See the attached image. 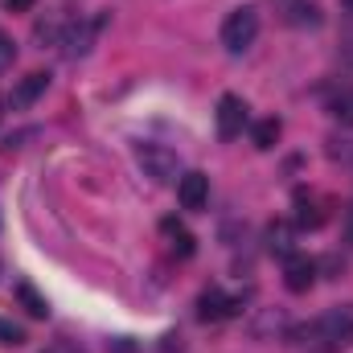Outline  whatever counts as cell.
Here are the masks:
<instances>
[{"label":"cell","instance_id":"obj_18","mask_svg":"<svg viewBox=\"0 0 353 353\" xmlns=\"http://www.w3.org/2000/svg\"><path fill=\"white\" fill-rule=\"evenodd\" d=\"M41 353H83V350H79L74 341H54V345H46Z\"/></svg>","mask_w":353,"mask_h":353},{"label":"cell","instance_id":"obj_19","mask_svg":"<svg viewBox=\"0 0 353 353\" xmlns=\"http://www.w3.org/2000/svg\"><path fill=\"white\" fill-rule=\"evenodd\" d=\"M4 4H8V12H29L37 0H4Z\"/></svg>","mask_w":353,"mask_h":353},{"label":"cell","instance_id":"obj_2","mask_svg":"<svg viewBox=\"0 0 353 353\" xmlns=\"http://www.w3.org/2000/svg\"><path fill=\"white\" fill-rule=\"evenodd\" d=\"M255 37H259V12H255V8H234V12L222 21V46H226L230 54H243Z\"/></svg>","mask_w":353,"mask_h":353},{"label":"cell","instance_id":"obj_21","mask_svg":"<svg viewBox=\"0 0 353 353\" xmlns=\"http://www.w3.org/2000/svg\"><path fill=\"white\" fill-rule=\"evenodd\" d=\"M0 115H4V103H0Z\"/></svg>","mask_w":353,"mask_h":353},{"label":"cell","instance_id":"obj_9","mask_svg":"<svg viewBox=\"0 0 353 353\" xmlns=\"http://www.w3.org/2000/svg\"><path fill=\"white\" fill-rule=\"evenodd\" d=\"M94 29H99V21H74L70 29H66V37H62V46H66V58H83L90 50V37H94Z\"/></svg>","mask_w":353,"mask_h":353},{"label":"cell","instance_id":"obj_12","mask_svg":"<svg viewBox=\"0 0 353 353\" xmlns=\"http://www.w3.org/2000/svg\"><path fill=\"white\" fill-rule=\"evenodd\" d=\"M17 300H21V308H25L29 316H37V321L50 316V304H46V296H41L33 283H17Z\"/></svg>","mask_w":353,"mask_h":353},{"label":"cell","instance_id":"obj_7","mask_svg":"<svg viewBox=\"0 0 353 353\" xmlns=\"http://www.w3.org/2000/svg\"><path fill=\"white\" fill-rule=\"evenodd\" d=\"M46 87H50V74H46V70H33V74H25V79L12 87V94H8L12 111H25V107H33V103L46 94Z\"/></svg>","mask_w":353,"mask_h":353},{"label":"cell","instance_id":"obj_5","mask_svg":"<svg viewBox=\"0 0 353 353\" xmlns=\"http://www.w3.org/2000/svg\"><path fill=\"white\" fill-rule=\"evenodd\" d=\"M312 283H316V259H308V255H292L288 267H283V288L296 292V296H304V292H312Z\"/></svg>","mask_w":353,"mask_h":353},{"label":"cell","instance_id":"obj_20","mask_svg":"<svg viewBox=\"0 0 353 353\" xmlns=\"http://www.w3.org/2000/svg\"><path fill=\"white\" fill-rule=\"evenodd\" d=\"M345 239H350V247H353V210L345 214Z\"/></svg>","mask_w":353,"mask_h":353},{"label":"cell","instance_id":"obj_8","mask_svg":"<svg viewBox=\"0 0 353 353\" xmlns=\"http://www.w3.org/2000/svg\"><path fill=\"white\" fill-rule=\"evenodd\" d=\"M230 312H234V300H230L226 292H218V288L201 292V300H197V316H201V321H222V316H230Z\"/></svg>","mask_w":353,"mask_h":353},{"label":"cell","instance_id":"obj_10","mask_svg":"<svg viewBox=\"0 0 353 353\" xmlns=\"http://www.w3.org/2000/svg\"><path fill=\"white\" fill-rule=\"evenodd\" d=\"M263 239H267V251H271V255H279V259H292V251H296V230H292L288 222H271Z\"/></svg>","mask_w":353,"mask_h":353},{"label":"cell","instance_id":"obj_13","mask_svg":"<svg viewBox=\"0 0 353 353\" xmlns=\"http://www.w3.org/2000/svg\"><path fill=\"white\" fill-rule=\"evenodd\" d=\"M279 132H283V123L279 119H259L255 123V132H251V140H255V148H275V140H279Z\"/></svg>","mask_w":353,"mask_h":353},{"label":"cell","instance_id":"obj_6","mask_svg":"<svg viewBox=\"0 0 353 353\" xmlns=\"http://www.w3.org/2000/svg\"><path fill=\"white\" fill-rule=\"evenodd\" d=\"M176 201H181L185 210H205V201H210V176L205 173H185L176 181Z\"/></svg>","mask_w":353,"mask_h":353},{"label":"cell","instance_id":"obj_1","mask_svg":"<svg viewBox=\"0 0 353 353\" xmlns=\"http://www.w3.org/2000/svg\"><path fill=\"white\" fill-rule=\"evenodd\" d=\"M136 165L144 169V176H152L157 185L181 181V161H176V152L165 148V144H157V140H140V144H136Z\"/></svg>","mask_w":353,"mask_h":353},{"label":"cell","instance_id":"obj_15","mask_svg":"<svg viewBox=\"0 0 353 353\" xmlns=\"http://www.w3.org/2000/svg\"><path fill=\"white\" fill-rule=\"evenodd\" d=\"M165 234L173 239V251H176V255H193V234H189L185 226H176V222H165Z\"/></svg>","mask_w":353,"mask_h":353},{"label":"cell","instance_id":"obj_14","mask_svg":"<svg viewBox=\"0 0 353 353\" xmlns=\"http://www.w3.org/2000/svg\"><path fill=\"white\" fill-rule=\"evenodd\" d=\"M329 111H333V119H337V123L353 128V87H350V90H341V94L329 103Z\"/></svg>","mask_w":353,"mask_h":353},{"label":"cell","instance_id":"obj_17","mask_svg":"<svg viewBox=\"0 0 353 353\" xmlns=\"http://www.w3.org/2000/svg\"><path fill=\"white\" fill-rule=\"evenodd\" d=\"M12 62H17V46H12V37H8V33H0V74H4Z\"/></svg>","mask_w":353,"mask_h":353},{"label":"cell","instance_id":"obj_3","mask_svg":"<svg viewBox=\"0 0 353 353\" xmlns=\"http://www.w3.org/2000/svg\"><path fill=\"white\" fill-rule=\"evenodd\" d=\"M316 341H325L329 350H345L353 341V308H329L316 325H312Z\"/></svg>","mask_w":353,"mask_h":353},{"label":"cell","instance_id":"obj_4","mask_svg":"<svg viewBox=\"0 0 353 353\" xmlns=\"http://www.w3.org/2000/svg\"><path fill=\"white\" fill-rule=\"evenodd\" d=\"M247 128V103L239 94H222L218 99V136L222 140H239Z\"/></svg>","mask_w":353,"mask_h":353},{"label":"cell","instance_id":"obj_16","mask_svg":"<svg viewBox=\"0 0 353 353\" xmlns=\"http://www.w3.org/2000/svg\"><path fill=\"white\" fill-rule=\"evenodd\" d=\"M0 345H25V329L12 321H0Z\"/></svg>","mask_w":353,"mask_h":353},{"label":"cell","instance_id":"obj_11","mask_svg":"<svg viewBox=\"0 0 353 353\" xmlns=\"http://www.w3.org/2000/svg\"><path fill=\"white\" fill-rule=\"evenodd\" d=\"M296 222H300V226H308V230H316V226L325 222L321 197H312V193H296Z\"/></svg>","mask_w":353,"mask_h":353}]
</instances>
